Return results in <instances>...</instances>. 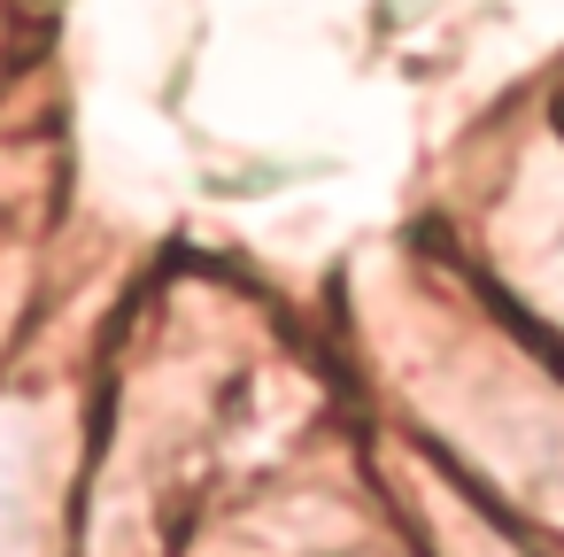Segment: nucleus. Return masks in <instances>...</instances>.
Wrapping results in <instances>:
<instances>
[{
	"label": "nucleus",
	"mask_w": 564,
	"mask_h": 557,
	"mask_svg": "<svg viewBox=\"0 0 564 557\" xmlns=\"http://www.w3.org/2000/svg\"><path fill=\"white\" fill-rule=\"evenodd\" d=\"M47 433L40 410H0V557H32L47 534Z\"/></svg>",
	"instance_id": "obj_1"
}]
</instances>
